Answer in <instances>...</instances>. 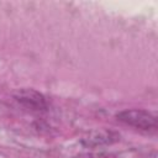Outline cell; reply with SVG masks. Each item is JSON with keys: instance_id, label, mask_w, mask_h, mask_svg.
I'll list each match as a JSON object with an SVG mask.
<instances>
[{"instance_id": "1", "label": "cell", "mask_w": 158, "mask_h": 158, "mask_svg": "<svg viewBox=\"0 0 158 158\" xmlns=\"http://www.w3.org/2000/svg\"><path fill=\"white\" fill-rule=\"evenodd\" d=\"M116 118L128 126L136 127L142 131H156L157 130V117L142 109H130L116 114Z\"/></svg>"}, {"instance_id": "2", "label": "cell", "mask_w": 158, "mask_h": 158, "mask_svg": "<svg viewBox=\"0 0 158 158\" xmlns=\"http://www.w3.org/2000/svg\"><path fill=\"white\" fill-rule=\"evenodd\" d=\"M14 99L23 107L33 111H44L47 109L46 98L35 89H30V88L17 89L14 93Z\"/></svg>"}, {"instance_id": "3", "label": "cell", "mask_w": 158, "mask_h": 158, "mask_svg": "<svg viewBox=\"0 0 158 158\" xmlns=\"http://www.w3.org/2000/svg\"><path fill=\"white\" fill-rule=\"evenodd\" d=\"M120 136L118 133L114 131H107V130H95L90 132L86 137L81 139L83 146L85 147H100V146H106L111 144L116 141H118Z\"/></svg>"}]
</instances>
